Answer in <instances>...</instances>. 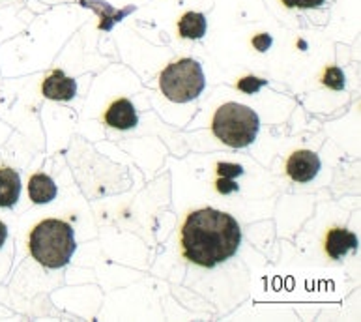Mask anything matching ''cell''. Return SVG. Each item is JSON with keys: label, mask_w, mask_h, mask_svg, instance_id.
Instances as JSON below:
<instances>
[{"label": "cell", "mask_w": 361, "mask_h": 322, "mask_svg": "<svg viewBox=\"0 0 361 322\" xmlns=\"http://www.w3.org/2000/svg\"><path fill=\"white\" fill-rule=\"evenodd\" d=\"M266 85H268V80L266 79L247 76L238 80V90L245 92V94H257V92H259L260 88H264Z\"/></svg>", "instance_id": "5bb4252c"}, {"label": "cell", "mask_w": 361, "mask_h": 322, "mask_svg": "<svg viewBox=\"0 0 361 322\" xmlns=\"http://www.w3.org/2000/svg\"><path fill=\"white\" fill-rule=\"evenodd\" d=\"M253 45L257 47V51L264 53V51H268V47L271 45V38L268 34H259L257 38H253Z\"/></svg>", "instance_id": "2e32d148"}, {"label": "cell", "mask_w": 361, "mask_h": 322, "mask_svg": "<svg viewBox=\"0 0 361 322\" xmlns=\"http://www.w3.org/2000/svg\"><path fill=\"white\" fill-rule=\"evenodd\" d=\"M28 247L42 266L53 270L62 268L70 263L77 249L75 232L66 221L44 220L30 232Z\"/></svg>", "instance_id": "7a4b0ae2"}, {"label": "cell", "mask_w": 361, "mask_h": 322, "mask_svg": "<svg viewBox=\"0 0 361 322\" xmlns=\"http://www.w3.org/2000/svg\"><path fill=\"white\" fill-rule=\"evenodd\" d=\"M56 193L59 191H56L53 178L44 174V172H38L28 180V197L34 204L51 203V201H54Z\"/></svg>", "instance_id": "30bf717a"}, {"label": "cell", "mask_w": 361, "mask_h": 322, "mask_svg": "<svg viewBox=\"0 0 361 322\" xmlns=\"http://www.w3.org/2000/svg\"><path fill=\"white\" fill-rule=\"evenodd\" d=\"M283 4L286 8H303V10H307V8H320L324 4V0H283Z\"/></svg>", "instance_id": "9a60e30c"}, {"label": "cell", "mask_w": 361, "mask_h": 322, "mask_svg": "<svg viewBox=\"0 0 361 322\" xmlns=\"http://www.w3.org/2000/svg\"><path fill=\"white\" fill-rule=\"evenodd\" d=\"M42 92L47 100H53V102H70L77 94V83L75 79L66 76L62 70H54L44 80Z\"/></svg>", "instance_id": "8992f818"}, {"label": "cell", "mask_w": 361, "mask_h": 322, "mask_svg": "<svg viewBox=\"0 0 361 322\" xmlns=\"http://www.w3.org/2000/svg\"><path fill=\"white\" fill-rule=\"evenodd\" d=\"M357 246H360V242H357L356 234L346 229H339V227L331 229L326 238V253L335 261L346 257L352 249H357Z\"/></svg>", "instance_id": "ba28073f"}, {"label": "cell", "mask_w": 361, "mask_h": 322, "mask_svg": "<svg viewBox=\"0 0 361 322\" xmlns=\"http://www.w3.org/2000/svg\"><path fill=\"white\" fill-rule=\"evenodd\" d=\"M242 229L231 214L216 208L195 210L182 227L183 257L202 268H214L236 255Z\"/></svg>", "instance_id": "6da1fadb"}, {"label": "cell", "mask_w": 361, "mask_h": 322, "mask_svg": "<svg viewBox=\"0 0 361 322\" xmlns=\"http://www.w3.org/2000/svg\"><path fill=\"white\" fill-rule=\"evenodd\" d=\"M260 129L259 114L242 103L228 102L217 109L212 120V131L223 145L245 148L257 139Z\"/></svg>", "instance_id": "3957f363"}, {"label": "cell", "mask_w": 361, "mask_h": 322, "mask_svg": "<svg viewBox=\"0 0 361 322\" xmlns=\"http://www.w3.org/2000/svg\"><path fill=\"white\" fill-rule=\"evenodd\" d=\"M178 32L185 40H200L206 34V17L199 11H188L178 21Z\"/></svg>", "instance_id": "8fae6325"}, {"label": "cell", "mask_w": 361, "mask_h": 322, "mask_svg": "<svg viewBox=\"0 0 361 322\" xmlns=\"http://www.w3.org/2000/svg\"><path fill=\"white\" fill-rule=\"evenodd\" d=\"M6 238H8V227H6L4 223L0 221V247L4 246Z\"/></svg>", "instance_id": "e0dca14e"}, {"label": "cell", "mask_w": 361, "mask_h": 322, "mask_svg": "<svg viewBox=\"0 0 361 322\" xmlns=\"http://www.w3.org/2000/svg\"><path fill=\"white\" fill-rule=\"evenodd\" d=\"M204 71L193 59H182L169 64L159 76V88L169 102L188 103L204 90Z\"/></svg>", "instance_id": "277c9868"}, {"label": "cell", "mask_w": 361, "mask_h": 322, "mask_svg": "<svg viewBox=\"0 0 361 322\" xmlns=\"http://www.w3.org/2000/svg\"><path fill=\"white\" fill-rule=\"evenodd\" d=\"M21 195V177L19 172L2 167L0 169V208H11L16 206Z\"/></svg>", "instance_id": "9c48e42d"}, {"label": "cell", "mask_w": 361, "mask_h": 322, "mask_svg": "<svg viewBox=\"0 0 361 322\" xmlns=\"http://www.w3.org/2000/svg\"><path fill=\"white\" fill-rule=\"evenodd\" d=\"M320 157L311 150H298L294 152L288 161H286V174L294 180V182L305 184L311 182L320 171Z\"/></svg>", "instance_id": "5b68a950"}, {"label": "cell", "mask_w": 361, "mask_h": 322, "mask_svg": "<svg viewBox=\"0 0 361 322\" xmlns=\"http://www.w3.org/2000/svg\"><path fill=\"white\" fill-rule=\"evenodd\" d=\"M217 172H219V180L216 182V188L219 193L228 195L238 191L240 186L234 182V178L243 174L242 165H238V163H217Z\"/></svg>", "instance_id": "7c38bea8"}, {"label": "cell", "mask_w": 361, "mask_h": 322, "mask_svg": "<svg viewBox=\"0 0 361 322\" xmlns=\"http://www.w3.org/2000/svg\"><path fill=\"white\" fill-rule=\"evenodd\" d=\"M322 83L329 88H334V90H343L345 88V73L337 66H329L328 70L324 71Z\"/></svg>", "instance_id": "4fadbf2b"}, {"label": "cell", "mask_w": 361, "mask_h": 322, "mask_svg": "<svg viewBox=\"0 0 361 322\" xmlns=\"http://www.w3.org/2000/svg\"><path fill=\"white\" fill-rule=\"evenodd\" d=\"M105 122L111 128L116 129H131L135 128L139 124V117H137V111L133 107V103L130 100H116V102L107 109L105 113Z\"/></svg>", "instance_id": "52a82bcc"}]
</instances>
